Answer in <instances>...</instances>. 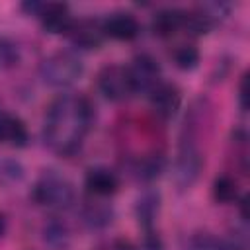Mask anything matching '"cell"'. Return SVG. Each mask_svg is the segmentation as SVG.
<instances>
[{
	"mask_svg": "<svg viewBox=\"0 0 250 250\" xmlns=\"http://www.w3.org/2000/svg\"><path fill=\"white\" fill-rule=\"evenodd\" d=\"M94 125V105L86 96L61 94L47 107L43 141L59 156H72L80 150Z\"/></svg>",
	"mask_w": 250,
	"mask_h": 250,
	"instance_id": "cell-1",
	"label": "cell"
},
{
	"mask_svg": "<svg viewBox=\"0 0 250 250\" xmlns=\"http://www.w3.org/2000/svg\"><path fill=\"white\" fill-rule=\"evenodd\" d=\"M31 199L39 207L62 211L74 203L76 191L66 176L59 174L57 170H45L31 188Z\"/></svg>",
	"mask_w": 250,
	"mask_h": 250,
	"instance_id": "cell-2",
	"label": "cell"
},
{
	"mask_svg": "<svg viewBox=\"0 0 250 250\" xmlns=\"http://www.w3.org/2000/svg\"><path fill=\"white\" fill-rule=\"evenodd\" d=\"M84 72V62L74 51H55L39 62V76L51 88H68Z\"/></svg>",
	"mask_w": 250,
	"mask_h": 250,
	"instance_id": "cell-3",
	"label": "cell"
},
{
	"mask_svg": "<svg viewBox=\"0 0 250 250\" xmlns=\"http://www.w3.org/2000/svg\"><path fill=\"white\" fill-rule=\"evenodd\" d=\"M27 16H33L39 20L41 27L47 33L53 35H66L74 18L70 14V8L62 2H23L20 6Z\"/></svg>",
	"mask_w": 250,
	"mask_h": 250,
	"instance_id": "cell-4",
	"label": "cell"
},
{
	"mask_svg": "<svg viewBox=\"0 0 250 250\" xmlns=\"http://www.w3.org/2000/svg\"><path fill=\"white\" fill-rule=\"evenodd\" d=\"M100 94L109 102H125L135 94L129 68L125 64H105L96 76Z\"/></svg>",
	"mask_w": 250,
	"mask_h": 250,
	"instance_id": "cell-5",
	"label": "cell"
},
{
	"mask_svg": "<svg viewBox=\"0 0 250 250\" xmlns=\"http://www.w3.org/2000/svg\"><path fill=\"white\" fill-rule=\"evenodd\" d=\"M201 168H203L201 150L197 148V145L191 139H184V143L180 145L176 164H174L176 186L180 189H189L197 182V178L201 174Z\"/></svg>",
	"mask_w": 250,
	"mask_h": 250,
	"instance_id": "cell-6",
	"label": "cell"
},
{
	"mask_svg": "<svg viewBox=\"0 0 250 250\" xmlns=\"http://www.w3.org/2000/svg\"><path fill=\"white\" fill-rule=\"evenodd\" d=\"M127 68H129V74H131L135 94H139V92L148 94L150 90H154L162 82L160 62L148 53H139L131 61V64H127Z\"/></svg>",
	"mask_w": 250,
	"mask_h": 250,
	"instance_id": "cell-7",
	"label": "cell"
},
{
	"mask_svg": "<svg viewBox=\"0 0 250 250\" xmlns=\"http://www.w3.org/2000/svg\"><path fill=\"white\" fill-rule=\"evenodd\" d=\"M68 41L82 51H92L102 47V43L105 41V33L102 27V20L98 18H80L74 20L68 33H66Z\"/></svg>",
	"mask_w": 250,
	"mask_h": 250,
	"instance_id": "cell-8",
	"label": "cell"
},
{
	"mask_svg": "<svg viewBox=\"0 0 250 250\" xmlns=\"http://www.w3.org/2000/svg\"><path fill=\"white\" fill-rule=\"evenodd\" d=\"M102 27L105 33V39L115 41H133L141 33V23L133 12L127 10H115L109 12L105 18H102Z\"/></svg>",
	"mask_w": 250,
	"mask_h": 250,
	"instance_id": "cell-9",
	"label": "cell"
},
{
	"mask_svg": "<svg viewBox=\"0 0 250 250\" xmlns=\"http://www.w3.org/2000/svg\"><path fill=\"white\" fill-rule=\"evenodd\" d=\"M148 102L152 111L162 119H172L182 107V92L176 84L160 82L154 90L148 92Z\"/></svg>",
	"mask_w": 250,
	"mask_h": 250,
	"instance_id": "cell-10",
	"label": "cell"
},
{
	"mask_svg": "<svg viewBox=\"0 0 250 250\" xmlns=\"http://www.w3.org/2000/svg\"><path fill=\"white\" fill-rule=\"evenodd\" d=\"M84 188L88 195L107 199L119 189V176L107 166H92L84 176Z\"/></svg>",
	"mask_w": 250,
	"mask_h": 250,
	"instance_id": "cell-11",
	"label": "cell"
},
{
	"mask_svg": "<svg viewBox=\"0 0 250 250\" xmlns=\"http://www.w3.org/2000/svg\"><path fill=\"white\" fill-rule=\"evenodd\" d=\"M80 221L90 230H102L111 225L113 207L107 203V199L88 195L84 203L80 205Z\"/></svg>",
	"mask_w": 250,
	"mask_h": 250,
	"instance_id": "cell-12",
	"label": "cell"
},
{
	"mask_svg": "<svg viewBox=\"0 0 250 250\" xmlns=\"http://www.w3.org/2000/svg\"><path fill=\"white\" fill-rule=\"evenodd\" d=\"M150 27L154 31V35L158 37H172L178 31L186 29V10L182 8H160L154 12Z\"/></svg>",
	"mask_w": 250,
	"mask_h": 250,
	"instance_id": "cell-13",
	"label": "cell"
},
{
	"mask_svg": "<svg viewBox=\"0 0 250 250\" xmlns=\"http://www.w3.org/2000/svg\"><path fill=\"white\" fill-rule=\"evenodd\" d=\"M27 141H29V133L25 123L18 115L0 109V145L23 148Z\"/></svg>",
	"mask_w": 250,
	"mask_h": 250,
	"instance_id": "cell-14",
	"label": "cell"
},
{
	"mask_svg": "<svg viewBox=\"0 0 250 250\" xmlns=\"http://www.w3.org/2000/svg\"><path fill=\"white\" fill-rule=\"evenodd\" d=\"M158 211H160V193H158V191L148 189V191H145V193L137 199L135 213H137L139 225L145 229V232L154 230L152 225H154V221H156V217H158Z\"/></svg>",
	"mask_w": 250,
	"mask_h": 250,
	"instance_id": "cell-15",
	"label": "cell"
},
{
	"mask_svg": "<svg viewBox=\"0 0 250 250\" xmlns=\"http://www.w3.org/2000/svg\"><path fill=\"white\" fill-rule=\"evenodd\" d=\"M240 197V189H238V182L234 176L230 174H221L215 178L213 182V199L217 203L229 205V203H236Z\"/></svg>",
	"mask_w": 250,
	"mask_h": 250,
	"instance_id": "cell-16",
	"label": "cell"
},
{
	"mask_svg": "<svg viewBox=\"0 0 250 250\" xmlns=\"http://www.w3.org/2000/svg\"><path fill=\"white\" fill-rule=\"evenodd\" d=\"M170 57L180 70H193L199 64V51L193 43H178Z\"/></svg>",
	"mask_w": 250,
	"mask_h": 250,
	"instance_id": "cell-17",
	"label": "cell"
},
{
	"mask_svg": "<svg viewBox=\"0 0 250 250\" xmlns=\"http://www.w3.org/2000/svg\"><path fill=\"white\" fill-rule=\"evenodd\" d=\"M164 166H166V160H164L162 154H150V156L141 158V160L135 164L133 170H135V176H137L139 180L150 182V180H154V178H158V176L162 174Z\"/></svg>",
	"mask_w": 250,
	"mask_h": 250,
	"instance_id": "cell-18",
	"label": "cell"
},
{
	"mask_svg": "<svg viewBox=\"0 0 250 250\" xmlns=\"http://www.w3.org/2000/svg\"><path fill=\"white\" fill-rule=\"evenodd\" d=\"M43 234H45V242L51 244L53 248H64L68 244V227L64 221H61L59 217H53L45 227H43Z\"/></svg>",
	"mask_w": 250,
	"mask_h": 250,
	"instance_id": "cell-19",
	"label": "cell"
},
{
	"mask_svg": "<svg viewBox=\"0 0 250 250\" xmlns=\"http://www.w3.org/2000/svg\"><path fill=\"white\" fill-rule=\"evenodd\" d=\"M20 61H21L20 45L8 35H0V72L18 66Z\"/></svg>",
	"mask_w": 250,
	"mask_h": 250,
	"instance_id": "cell-20",
	"label": "cell"
},
{
	"mask_svg": "<svg viewBox=\"0 0 250 250\" xmlns=\"http://www.w3.org/2000/svg\"><path fill=\"white\" fill-rule=\"evenodd\" d=\"M246 84H248V74H242V78L238 82V105H240L242 111H246V107H248V88H246Z\"/></svg>",
	"mask_w": 250,
	"mask_h": 250,
	"instance_id": "cell-21",
	"label": "cell"
},
{
	"mask_svg": "<svg viewBox=\"0 0 250 250\" xmlns=\"http://www.w3.org/2000/svg\"><path fill=\"white\" fill-rule=\"evenodd\" d=\"M113 250H137V248L129 240H117L115 246H113Z\"/></svg>",
	"mask_w": 250,
	"mask_h": 250,
	"instance_id": "cell-22",
	"label": "cell"
},
{
	"mask_svg": "<svg viewBox=\"0 0 250 250\" xmlns=\"http://www.w3.org/2000/svg\"><path fill=\"white\" fill-rule=\"evenodd\" d=\"M6 230H8V217H6V213L0 211V238L6 234Z\"/></svg>",
	"mask_w": 250,
	"mask_h": 250,
	"instance_id": "cell-23",
	"label": "cell"
}]
</instances>
